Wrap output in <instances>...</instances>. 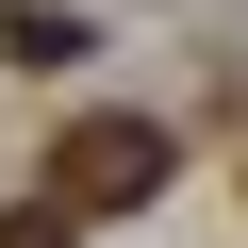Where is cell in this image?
Segmentation results:
<instances>
[{
    "instance_id": "obj_3",
    "label": "cell",
    "mask_w": 248,
    "mask_h": 248,
    "mask_svg": "<svg viewBox=\"0 0 248 248\" xmlns=\"http://www.w3.org/2000/svg\"><path fill=\"white\" fill-rule=\"evenodd\" d=\"M0 248H83V215H50V199H17V215H0Z\"/></svg>"
},
{
    "instance_id": "obj_1",
    "label": "cell",
    "mask_w": 248,
    "mask_h": 248,
    "mask_svg": "<svg viewBox=\"0 0 248 248\" xmlns=\"http://www.w3.org/2000/svg\"><path fill=\"white\" fill-rule=\"evenodd\" d=\"M166 199V116H66L50 133V215H149Z\"/></svg>"
},
{
    "instance_id": "obj_2",
    "label": "cell",
    "mask_w": 248,
    "mask_h": 248,
    "mask_svg": "<svg viewBox=\"0 0 248 248\" xmlns=\"http://www.w3.org/2000/svg\"><path fill=\"white\" fill-rule=\"evenodd\" d=\"M0 50H17V66H66V50H83V17H50V0H17V17H0Z\"/></svg>"
}]
</instances>
